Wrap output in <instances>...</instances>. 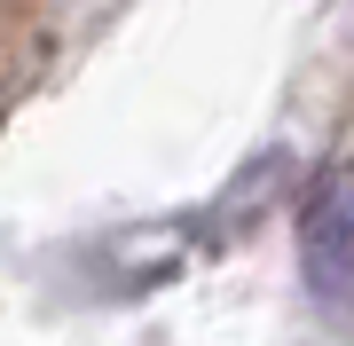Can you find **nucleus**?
Wrapping results in <instances>:
<instances>
[{"label": "nucleus", "mask_w": 354, "mask_h": 346, "mask_svg": "<svg viewBox=\"0 0 354 346\" xmlns=\"http://www.w3.org/2000/svg\"><path fill=\"white\" fill-rule=\"evenodd\" d=\"M299 276L307 299L330 323H354V166L330 157V166L307 173L299 197Z\"/></svg>", "instance_id": "1"}]
</instances>
